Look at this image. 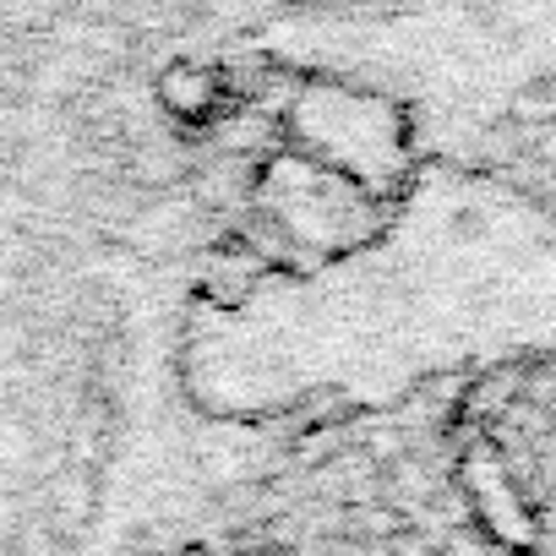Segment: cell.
Segmentation results:
<instances>
[{
	"label": "cell",
	"mask_w": 556,
	"mask_h": 556,
	"mask_svg": "<svg viewBox=\"0 0 556 556\" xmlns=\"http://www.w3.org/2000/svg\"><path fill=\"white\" fill-rule=\"evenodd\" d=\"M66 7H72V0H0V17H7V23H50Z\"/></svg>",
	"instance_id": "6da1fadb"
}]
</instances>
